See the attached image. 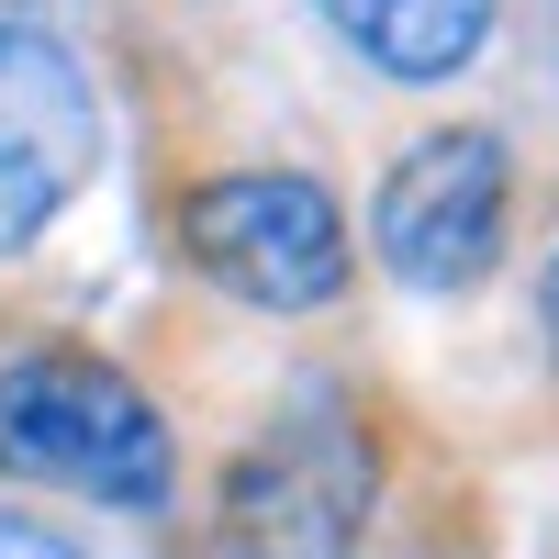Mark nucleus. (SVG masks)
Listing matches in <instances>:
<instances>
[{
  "mask_svg": "<svg viewBox=\"0 0 559 559\" xmlns=\"http://www.w3.org/2000/svg\"><path fill=\"white\" fill-rule=\"evenodd\" d=\"M369 526V437L336 403H292L224 471V559H347Z\"/></svg>",
  "mask_w": 559,
  "mask_h": 559,
  "instance_id": "nucleus-2",
  "label": "nucleus"
},
{
  "mask_svg": "<svg viewBox=\"0 0 559 559\" xmlns=\"http://www.w3.org/2000/svg\"><path fill=\"white\" fill-rule=\"evenodd\" d=\"M324 23L381 79H459L492 34V0H324Z\"/></svg>",
  "mask_w": 559,
  "mask_h": 559,
  "instance_id": "nucleus-6",
  "label": "nucleus"
},
{
  "mask_svg": "<svg viewBox=\"0 0 559 559\" xmlns=\"http://www.w3.org/2000/svg\"><path fill=\"white\" fill-rule=\"evenodd\" d=\"M102 157V102L45 23H0V258L34 247Z\"/></svg>",
  "mask_w": 559,
  "mask_h": 559,
  "instance_id": "nucleus-5",
  "label": "nucleus"
},
{
  "mask_svg": "<svg viewBox=\"0 0 559 559\" xmlns=\"http://www.w3.org/2000/svg\"><path fill=\"white\" fill-rule=\"evenodd\" d=\"M0 471L12 481H57L90 503H168V426L123 369L79 358V347H34L0 369Z\"/></svg>",
  "mask_w": 559,
  "mask_h": 559,
  "instance_id": "nucleus-1",
  "label": "nucleus"
},
{
  "mask_svg": "<svg viewBox=\"0 0 559 559\" xmlns=\"http://www.w3.org/2000/svg\"><path fill=\"white\" fill-rule=\"evenodd\" d=\"M0 559H68L57 537H34V526H12V515H0Z\"/></svg>",
  "mask_w": 559,
  "mask_h": 559,
  "instance_id": "nucleus-7",
  "label": "nucleus"
},
{
  "mask_svg": "<svg viewBox=\"0 0 559 559\" xmlns=\"http://www.w3.org/2000/svg\"><path fill=\"white\" fill-rule=\"evenodd\" d=\"M548 336H559V258H548Z\"/></svg>",
  "mask_w": 559,
  "mask_h": 559,
  "instance_id": "nucleus-8",
  "label": "nucleus"
},
{
  "mask_svg": "<svg viewBox=\"0 0 559 559\" xmlns=\"http://www.w3.org/2000/svg\"><path fill=\"white\" fill-rule=\"evenodd\" d=\"M503 191H515L503 134L448 123L414 157H392L381 202H369V247H381V269L414 280V292H471L492 269V247H503Z\"/></svg>",
  "mask_w": 559,
  "mask_h": 559,
  "instance_id": "nucleus-4",
  "label": "nucleus"
},
{
  "mask_svg": "<svg viewBox=\"0 0 559 559\" xmlns=\"http://www.w3.org/2000/svg\"><path fill=\"white\" fill-rule=\"evenodd\" d=\"M179 236H191L202 280H224L236 302L258 313H313L347 292V224H336V191L302 168H236L191 191L179 213Z\"/></svg>",
  "mask_w": 559,
  "mask_h": 559,
  "instance_id": "nucleus-3",
  "label": "nucleus"
}]
</instances>
